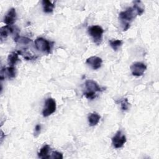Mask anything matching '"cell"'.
<instances>
[{
	"instance_id": "1",
	"label": "cell",
	"mask_w": 159,
	"mask_h": 159,
	"mask_svg": "<svg viewBox=\"0 0 159 159\" xmlns=\"http://www.w3.org/2000/svg\"><path fill=\"white\" fill-rule=\"evenodd\" d=\"M137 16V12L133 7H128L119 13V19L123 31H126L130 27L131 22Z\"/></svg>"
},
{
	"instance_id": "2",
	"label": "cell",
	"mask_w": 159,
	"mask_h": 159,
	"mask_svg": "<svg viewBox=\"0 0 159 159\" xmlns=\"http://www.w3.org/2000/svg\"><path fill=\"white\" fill-rule=\"evenodd\" d=\"M84 86L86 91L84 93V95L87 99H94L97 96V92H101L105 90L104 88L100 87L95 81L92 80H88L86 81Z\"/></svg>"
},
{
	"instance_id": "3",
	"label": "cell",
	"mask_w": 159,
	"mask_h": 159,
	"mask_svg": "<svg viewBox=\"0 0 159 159\" xmlns=\"http://www.w3.org/2000/svg\"><path fill=\"white\" fill-rule=\"evenodd\" d=\"M53 42H51L42 37H39L35 40V48L42 52L49 54L51 52Z\"/></svg>"
},
{
	"instance_id": "4",
	"label": "cell",
	"mask_w": 159,
	"mask_h": 159,
	"mask_svg": "<svg viewBox=\"0 0 159 159\" xmlns=\"http://www.w3.org/2000/svg\"><path fill=\"white\" fill-rule=\"evenodd\" d=\"M88 34L92 37L93 42L99 45L102 39V34L104 33L103 29L99 25H92L88 28Z\"/></svg>"
},
{
	"instance_id": "5",
	"label": "cell",
	"mask_w": 159,
	"mask_h": 159,
	"mask_svg": "<svg viewBox=\"0 0 159 159\" xmlns=\"http://www.w3.org/2000/svg\"><path fill=\"white\" fill-rule=\"evenodd\" d=\"M56 110V102L51 98L46 99L45 102V106L42 111V115L46 117L52 114Z\"/></svg>"
},
{
	"instance_id": "6",
	"label": "cell",
	"mask_w": 159,
	"mask_h": 159,
	"mask_svg": "<svg viewBox=\"0 0 159 159\" xmlns=\"http://www.w3.org/2000/svg\"><path fill=\"white\" fill-rule=\"evenodd\" d=\"M126 137L121 130H118L112 138V144L116 148H121L126 142Z\"/></svg>"
},
{
	"instance_id": "7",
	"label": "cell",
	"mask_w": 159,
	"mask_h": 159,
	"mask_svg": "<svg viewBox=\"0 0 159 159\" xmlns=\"http://www.w3.org/2000/svg\"><path fill=\"white\" fill-rule=\"evenodd\" d=\"M130 68L132 74L134 76H142L144 72L147 69V66L142 62L137 61V62L133 63L131 65Z\"/></svg>"
},
{
	"instance_id": "8",
	"label": "cell",
	"mask_w": 159,
	"mask_h": 159,
	"mask_svg": "<svg viewBox=\"0 0 159 159\" xmlns=\"http://www.w3.org/2000/svg\"><path fill=\"white\" fill-rule=\"evenodd\" d=\"M17 19L16 11L14 8H11L4 17V22L6 25H11L14 24Z\"/></svg>"
},
{
	"instance_id": "9",
	"label": "cell",
	"mask_w": 159,
	"mask_h": 159,
	"mask_svg": "<svg viewBox=\"0 0 159 159\" xmlns=\"http://www.w3.org/2000/svg\"><path fill=\"white\" fill-rule=\"evenodd\" d=\"M102 63V60L100 57L96 56H92L88 58L86 61V63L93 70L99 69L101 66Z\"/></svg>"
},
{
	"instance_id": "10",
	"label": "cell",
	"mask_w": 159,
	"mask_h": 159,
	"mask_svg": "<svg viewBox=\"0 0 159 159\" xmlns=\"http://www.w3.org/2000/svg\"><path fill=\"white\" fill-rule=\"evenodd\" d=\"M6 76L9 78H14L16 76V70L14 66H9L7 68H2L1 70V80H2Z\"/></svg>"
},
{
	"instance_id": "11",
	"label": "cell",
	"mask_w": 159,
	"mask_h": 159,
	"mask_svg": "<svg viewBox=\"0 0 159 159\" xmlns=\"http://www.w3.org/2000/svg\"><path fill=\"white\" fill-rule=\"evenodd\" d=\"M88 119V122H89V125L90 126H95L99 122L101 116L98 113L94 112L89 114Z\"/></svg>"
},
{
	"instance_id": "12",
	"label": "cell",
	"mask_w": 159,
	"mask_h": 159,
	"mask_svg": "<svg viewBox=\"0 0 159 159\" xmlns=\"http://www.w3.org/2000/svg\"><path fill=\"white\" fill-rule=\"evenodd\" d=\"M50 150V147L48 145H43L41 148L40 152L38 153V157L42 159L50 158V155H48Z\"/></svg>"
},
{
	"instance_id": "13",
	"label": "cell",
	"mask_w": 159,
	"mask_h": 159,
	"mask_svg": "<svg viewBox=\"0 0 159 159\" xmlns=\"http://www.w3.org/2000/svg\"><path fill=\"white\" fill-rule=\"evenodd\" d=\"M43 12L45 13H50L53 12L55 7V5L51 1L48 0H43L42 2Z\"/></svg>"
},
{
	"instance_id": "14",
	"label": "cell",
	"mask_w": 159,
	"mask_h": 159,
	"mask_svg": "<svg viewBox=\"0 0 159 159\" xmlns=\"http://www.w3.org/2000/svg\"><path fill=\"white\" fill-rule=\"evenodd\" d=\"M13 32H14V29L10 25H6V26L2 27L0 30L1 39L2 40L3 39H6L7 37L9 35V34L12 33Z\"/></svg>"
},
{
	"instance_id": "15",
	"label": "cell",
	"mask_w": 159,
	"mask_h": 159,
	"mask_svg": "<svg viewBox=\"0 0 159 159\" xmlns=\"http://www.w3.org/2000/svg\"><path fill=\"white\" fill-rule=\"evenodd\" d=\"M135 11L137 12V15H142L145 11V7L143 4L140 1H134V6L132 7Z\"/></svg>"
},
{
	"instance_id": "16",
	"label": "cell",
	"mask_w": 159,
	"mask_h": 159,
	"mask_svg": "<svg viewBox=\"0 0 159 159\" xmlns=\"http://www.w3.org/2000/svg\"><path fill=\"white\" fill-rule=\"evenodd\" d=\"M18 55L19 53L17 52H12L8 55L7 63L10 66H14V65L19 60Z\"/></svg>"
},
{
	"instance_id": "17",
	"label": "cell",
	"mask_w": 159,
	"mask_h": 159,
	"mask_svg": "<svg viewBox=\"0 0 159 159\" xmlns=\"http://www.w3.org/2000/svg\"><path fill=\"white\" fill-rule=\"evenodd\" d=\"M14 41L16 43H18L20 44L27 45L32 42V40L28 37H24V36H19V35H17L16 36V37L14 38Z\"/></svg>"
},
{
	"instance_id": "18",
	"label": "cell",
	"mask_w": 159,
	"mask_h": 159,
	"mask_svg": "<svg viewBox=\"0 0 159 159\" xmlns=\"http://www.w3.org/2000/svg\"><path fill=\"white\" fill-rule=\"evenodd\" d=\"M109 45L114 51H117L120 48V47L122 45V41L121 40H117V39L110 40Z\"/></svg>"
},
{
	"instance_id": "19",
	"label": "cell",
	"mask_w": 159,
	"mask_h": 159,
	"mask_svg": "<svg viewBox=\"0 0 159 159\" xmlns=\"http://www.w3.org/2000/svg\"><path fill=\"white\" fill-rule=\"evenodd\" d=\"M118 102L120 105V109L122 111H126L129 109L130 103L129 102L128 99L127 98L121 99Z\"/></svg>"
},
{
	"instance_id": "20",
	"label": "cell",
	"mask_w": 159,
	"mask_h": 159,
	"mask_svg": "<svg viewBox=\"0 0 159 159\" xmlns=\"http://www.w3.org/2000/svg\"><path fill=\"white\" fill-rule=\"evenodd\" d=\"M50 158H55V159H62L63 154L57 151H53L52 152V155L50 157Z\"/></svg>"
},
{
	"instance_id": "21",
	"label": "cell",
	"mask_w": 159,
	"mask_h": 159,
	"mask_svg": "<svg viewBox=\"0 0 159 159\" xmlns=\"http://www.w3.org/2000/svg\"><path fill=\"white\" fill-rule=\"evenodd\" d=\"M40 129H41V125L39 124H37L35 127V132H34V135L36 136L39 135L40 132Z\"/></svg>"
},
{
	"instance_id": "22",
	"label": "cell",
	"mask_w": 159,
	"mask_h": 159,
	"mask_svg": "<svg viewBox=\"0 0 159 159\" xmlns=\"http://www.w3.org/2000/svg\"><path fill=\"white\" fill-rule=\"evenodd\" d=\"M1 142H2V140H3V138H4V133L2 131H1Z\"/></svg>"
}]
</instances>
